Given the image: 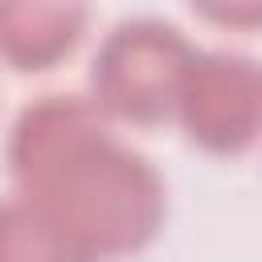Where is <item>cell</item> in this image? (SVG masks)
<instances>
[{"label":"cell","instance_id":"obj_1","mask_svg":"<svg viewBox=\"0 0 262 262\" xmlns=\"http://www.w3.org/2000/svg\"><path fill=\"white\" fill-rule=\"evenodd\" d=\"M12 192L29 196L86 262H119L156 242L168 217L160 168L119 139L90 94L25 102L4 139Z\"/></svg>","mask_w":262,"mask_h":262},{"label":"cell","instance_id":"obj_2","mask_svg":"<svg viewBox=\"0 0 262 262\" xmlns=\"http://www.w3.org/2000/svg\"><path fill=\"white\" fill-rule=\"evenodd\" d=\"M192 57L196 45L172 20L123 16L102 33L90 57L86 94L111 123L172 119Z\"/></svg>","mask_w":262,"mask_h":262},{"label":"cell","instance_id":"obj_3","mask_svg":"<svg viewBox=\"0 0 262 262\" xmlns=\"http://www.w3.org/2000/svg\"><path fill=\"white\" fill-rule=\"evenodd\" d=\"M172 119L188 143L237 156L262 139V57L242 49H196Z\"/></svg>","mask_w":262,"mask_h":262},{"label":"cell","instance_id":"obj_4","mask_svg":"<svg viewBox=\"0 0 262 262\" xmlns=\"http://www.w3.org/2000/svg\"><path fill=\"white\" fill-rule=\"evenodd\" d=\"M90 8L74 0H0V61L41 74L66 61L86 37Z\"/></svg>","mask_w":262,"mask_h":262},{"label":"cell","instance_id":"obj_5","mask_svg":"<svg viewBox=\"0 0 262 262\" xmlns=\"http://www.w3.org/2000/svg\"><path fill=\"white\" fill-rule=\"evenodd\" d=\"M0 262H86L70 237L20 192L0 196Z\"/></svg>","mask_w":262,"mask_h":262},{"label":"cell","instance_id":"obj_6","mask_svg":"<svg viewBox=\"0 0 262 262\" xmlns=\"http://www.w3.org/2000/svg\"><path fill=\"white\" fill-rule=\"evenodd\" d=\"M196 16L205 20H217V25H229V29H254L262 25V4H201Z\"/></svg>","mask_w":262,"mask_h":262}]
</instances>
